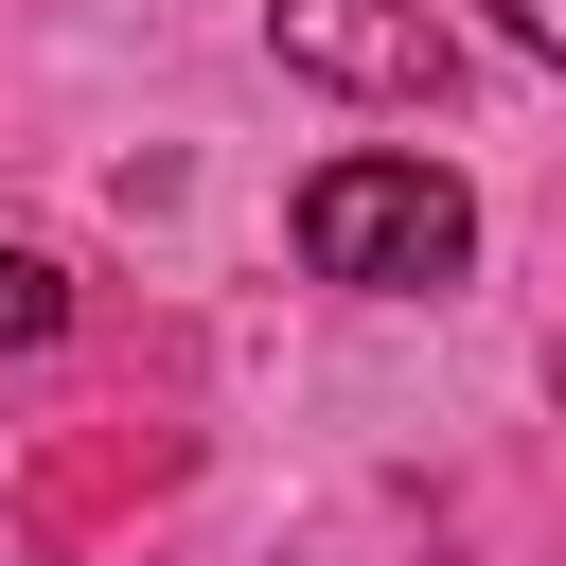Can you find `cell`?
<instances>
[{
    "mask_svg": "<svg viewBox=\"0 0 566 566\" xmlns=\"http://www.w3.org/2000/svg\"><path fill=\"white\" fill-rule=\"evenodd\" d=\"M53 318H71V283H53V265H35V248H18V230H0V354H35V336H53Z\"/></svg>",
    "mask_w": 566,
    "mask_h": 566,
    "instance_id": "obj_3",
    "label": "cell"
},
{
    "mask_svg": "<svg viewBox=\"0 0 566 566\" xmlns=\"http://www.w3.org/2000/svg\"><path fill=\"white\" fill-rule=\"evenodd\" d=\"M495 18H513V53H548V71H566V0H495Z\"/></svg>",
    "mask_w": 566,
    "mask_h": 566,
    "instance_id": "obj_4",
    "label": "cell"
},
{
    "mask_svg": "<svg viewBox=\"0 0 566 566\" xmlns=\"http://www.w3.org/2000/svg\"><path fill=\"white\" fill-rule=\"evenodd\" d=\"M265 53H283L301 88H354V106H424V88L460 71L424 0H265Z\"/></svg>",
    "mask_w": 566,
    "mask_h": 566,
    "instance_id": "obj_2",
    "label": "cell"
},
{
    "mask_svg": "<svg viewBox=\"0 0 566 566\" xmlns=\"http://www.w3.org/2000/svg\"><path fill=\"white\" fill-rule=\"evenodd\" d=\"M301 265L318 283H371V301H424L478 265V195L442 159H318L301 177Z\"/></svg>",
    "mask_w": 566,
    "mask_h": 566,
    "instance_id": "obj_1",
    "label": "cell"
}]
</instances>
